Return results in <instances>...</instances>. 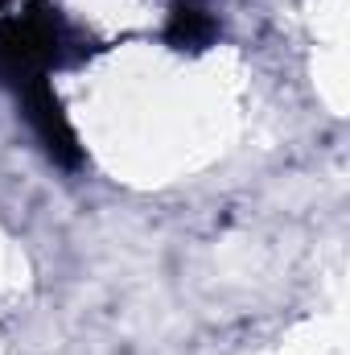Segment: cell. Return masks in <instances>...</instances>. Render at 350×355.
Here are the masks:
<instances>
[{
	"label": "cell",
	"instance_id": "cell-1",
	"mask_svg": "<svg viewBox=\"0 0 350 355\" xmlns=\"http://www.w3.org/2000/svg\"><path fill=\"white\" fill-rule=\"evenodd\" d=\"M87 46L46 0H4L0 4V83L25 87L50 79L54 67L83 58Z\"/></svg>",
	"mask_w": 350,
	"mask_h": 355
},
{
	"label": "cell",
	"instance_id": "cell-3",
	"mask_svg": "<svg viewBox=\"0 0 350 355\" xmlns=\"http://www.w3.org/2000/svg\"><path fill=\"white\" fill-rule=\"evenodd\" d=\"M214 37H219L214 17L202 12V8H194V4H177L169 25H165V42L174 50H206Z\"/></svg>",
	"mask_w": 350,
	"mask_h": 355
},
{
	"label": "cell",
	"instance_id": "cell-2",
	"mask_svg": "<svg viewBox=\"0 0 350 355\" xmlns=\"http://www.w3.org/2000/svg\"><path fill=\"white\" fill-rule=\"evenodd\" d=\"M17 99H21V107H25V120H29L33 137L46 145V153H50L58 166H66V170L83 166V145H79V137H75V128H71L62 103H58V95L50 87V79H37V83L17 87Z\"/></svg>",
	"mask_w": 350,
	"mask_h": 355
}]
</instances>
